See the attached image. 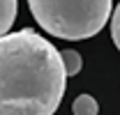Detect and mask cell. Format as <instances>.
<instances>
[{"instance_id": "obj_3", "label": "cell", "mask_w": 120, "mask_h": 115, "mask_svg": "<svg viewBox=\"0 0 120 115\" xmlns=\"http://www.w3.org/2000/svg\"><path fill=\"white\" fill-rule=\"evenodd\" d=\"M16 7H19V0H0V37L9 32L16 18Z\"/></svg>"}, {"instance_id": "obj_5", "label": "cell", "mask_w": 120, "mask_h": 115, "mask_svg": "<svg viewBox=\"0 0 120 115\" xmlns=\"http://www.w3.org/2000/svg\"><path fill=\"white\" fill-rule=\"evenodd\" d=\"M60 58H62V67H65V74H67V76H76V74L81 72V67H83L81 53H76V51H72V48H67V51L60 53Z\"/></svg>"}, {"instance_id": "obj_6", "label": "cell", "mask_w": 120, "mask_h": 115, "mask_svg": "<svg viewBox=\"0 0 120 115\" xmlns=\"http://www.w3.org/2000/svg\"><path fill=\"white\" fill-rule=\"evenodd\" d=\"M111 37H113V44L118 46V51H120V2H118V7L113 9V16H111Z\"/></svg>"}, {"instance_id": "obj_4", "label": "cell", "mask_w": 120, "mask_h": 115, "mask_svg": "<svg viewBox=\"0 0 120 115\" xmlns=\"http://www.w3.org/2000/svg\"><path fill=\"white\" fill-rule=\"evenodd\" d=\"M97 111H99V106H97L95 97H90V94H79L72 104L74 115H97Z\"/></svg>"}, {"instance_id": "obj_2", "label": "cell", "mask_w": 120, "mask_h": 115, "mask_svg": "<svg viewBox=\"0 0 120 115\" xmlns=\"http://www.w3.org/2000/svg\"><path fill=\"white\" fill-rule=\"evenodd\" d=\"M42 28L60 39H88L106 25L113 0H28Z\"/></svg>"}, {"instance_id": "obj_1", "label": "cell", "mask_w": 120, "mask_h": 115, "mask_svg": "<svg viewBox=\"0 0 120 115\" xmlns=\"http://www.w3.org/2000/svg\"><path fill=\"white\" fill-rule=\"evenodd\" d=\"M60 51L23 28L0 37V115H53L65 97Z\"/></svg>"}]
</instances>
